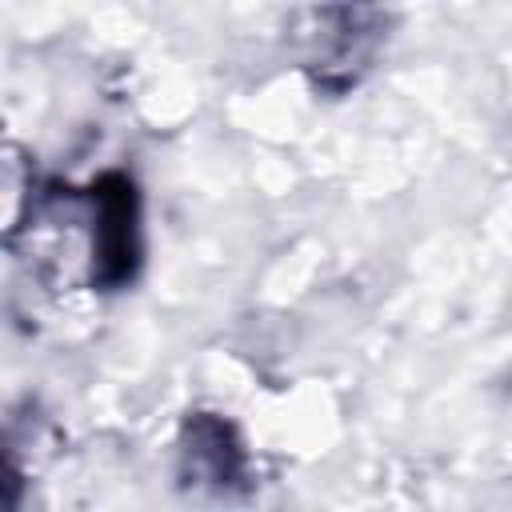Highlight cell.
Returning <instances> with one entry per match:
<instances>
[{
  "label": "cell",
  "instance_id": "obj_1",
  "mask_svg": "<svg viewBox=\"0 0 512 512\" xmlns=\"http://www.w3.org/2000/svg\"><path fill=\"white\" fill-rule=\"evenodd\" d=\"M304 32V76L312 80L316 92L324 96H344L352 92L380 44L388 40V12L384 8H364V4H344V8H304L296 12Z\"/></svg>",
  "mask_w": 512,
  "mask_h": 512
},
{
  "label": "cell",
  "instance_id": "obj_2",
  "mask_svg": "<svg viewBox=\"0 0 512 512\" xmlns=\"http://www.w3.org/2000/svg\"><path fill=\"white\" fill-rule=\"evenodd\" d=\"M92 212V256L88 284L96 292H124L144 264V224H140V188L128 172H100L84 188Z\"/></svg>",
  "mask_w": 512,
  "mask_h": 512
},
{
  "label": "cell",
  "instance_id": "obj_3",
  "mask_svg": "<svg viewBox=\"0 0 512 512\" xmlns=\"http://www.w3.org/2000/svg\"><path fill=\"white\" fill-rule=\"evenodd\" d=\"M176 480L200 496H228L248 484V448L220 412H188L176 436Z\"/></svg>",
  "mask_w": 512,
  "mask_h": 512
}]
</instances>
